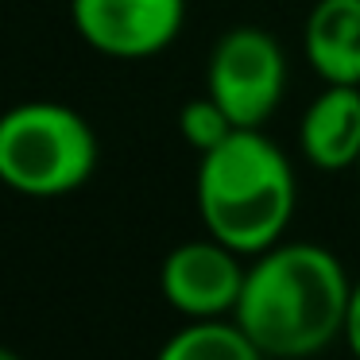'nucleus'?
<instances>
[{
	"instance_id": "obj_7",
	"label": "nucleus",
	"mask_w": 360,
	"mask_h": 360,
	"mask_svg": "<svg viewBox=\"0 0 360 360\" xmlns=\"http://www.w3.org/2000/svg\"><path fill=\"white\" fill-rule=\"evenodd\" d=\"M306 163L318 171H349L360 163V86H329L310 101L298 124Z\"/></svg>"
},
{
	"instance_id": "obj_3",
	"label": "nucleus",
	"mask_w": 360,
	"mask_h": 360,
	"mask_svg": "<svg viewBox=\"0 0 360 360\" xmlns=\"http://www.w3.org/2000/svg\"><path fill=\"white\" fill-rule=\"evenodd\" d=\"M97 136L63 101H24L0 117V182L24 198H63L97 167Z\"/></svg>"
},
{
	"instance_id": "obj_12",
	"label": "nucleus",
	"mask_w": 360,
	"mask_h": 360,
	"mask_svg": "<svg viewBox=\"0 0 360 360\" xmlns=\"http://www.w3.org/2000/svg\"><path fill=\"white\" fill-rule=\"evenodd\" d=\"M0 360H20V356H16L12 349H4V345H0Z\"/></svg>"
},
{
	"instance_id": "obj_4",
	"label": "nucleus",
	"mask_w": 360,
	"mask_h": 360,
	"mask_svg": "<svg viewBox=\"0 0 360 360\" xmlns=\"http://www.w3.org/2000/svg\"><path fill=\"white\" fill-rule=\"evenodd\" d=\"M205 94L236 128H264L287 94V58L279 39L259 27L225 32L210 55Z\"/></svg>"
},
{
	"instance_id": "obj_10",
	"label": "nucleus",
	"mask_w": 360,
	"mask_h": 360,
	"mask_svg": "<svg viewBox=\"0 0 360 360\" xmlns=\"http://www.w3.org/2000/svg\"><path fill=\"white\" fill-rule=\"evenodd\" d=\"M233 128H236V124L229 120V112L221 109V105L213 101L210 94L186 101V105H182V112H179V132H182V140H186L190 148L198 151V155L213 151L229 132H233Z\"/></svg>"
},
{
	"instance_id": "obj_13",
	"label": "nucleus",
	"mask_w": 360,
	"mask_h": 360,
	"mask_svg": "<svg viewBox=\"0 0 360 360\" xmlns=\"http://www.w3.org/2000/svg\"><path fill=\"white\" fill-rule=\"evenodd\" d=\"M356 171H360V163H356Z\"/></svg>"
},
{
	"instance_id": "obj_2",
	"label": "nucleus",
	"mask_w": 360,
	"mask_h": 360,
	"mask_svg": "<svg viewBox=\"0 0 360 360\" xmlns=\"http://www.w3.org/2000/svg\"><path fill=\"white\" fill-rule=\"evenodd\" d=\"M198 213L210 236L233 252H267L295 217V174L287 155L259 128H233L198 163Z\"/></svg>"
},
{
	"instance_id": "obj_6",
	"label": "nucleus",
	"mask_w": 360,
	"mask_h": 360,
	"mask_svg": "<svg viewBox=\"0 0 360 360\" xmlns=\"http://www.w3.org/2000/svg\"><path fill=\"white\" fill-rule=\"evenodd\" d=\"M240 252L221 244L217 236L210 240H186L167 252L159 267V290L163 298L186 318H225L236 310L244 290Z\"/></svg>"
},
{
	"instance_id": "obj_9",
	"label": "nucleus",
	"mask_w": 360,
	"mask_h": 360,
	"mask_svg": "<svg viewBox=\"0 0 360 360\" xmlns=\"http://www.w3.org/2000/svg\"><path fill=\"white\" fill-rule=\"evenodd\" d=\"M155 360H267L264 349L240 329V321L194 318L174 337H167Z\"/></svg>"
},
{
	"instance_id": "obj_11",
	"label": "nucleus",
	"mask_w": 360,
	"mask_h": 360,
	"mask_svg": "<svg viewBox=\"0 0 360 360\" xmlns=\"http://www.w3.org/2000/svg\"><path fill=\"white\" fill-rule=\"evenodd\" d=\"M345 341H349L352 356L360 360V279L352 283V298H349V318H345Z\"/></svg>"
},
{
	"instance_id": "obj_1",
	"label": "nucleus",
	"mask_w": 360,
	"mask_h": 360,
	"mask_svg": "<svg viewBox=\"0 0 360 360\" xmlns=\"http://www.w3.org/2000/svg\"><path fill=\"white\" fill-rule=\"evenodd\" d=\"M352 283L321 244H271L244 275L233 318L267 360H306L345 337Z\"/></svg>"
},
{
	"instance_id": "obj_5",
	"label": "nucleus",
	"mask_w": 360,
	"mask_h": 360,
	"mask_svg": "<svg viewBox=\"0 0 360 360\" xmlns=\"http://www.w3.org/2000/svg\"><path fill=\"white\" fill-rule=\"evenodd\" d=\"M70 20L109 58H151L182 32L186 0H70Z\"/></svg>"
},
{
	"instance_id": "obj_8",
	"label": "nucleus",
	"mask_w": 360,
	"mask_h": 360,
	"mask_svg": "<svg viewBox=\"0 0 360 360\" xmlns=\"http://www.w3.org/2000/svg\"><path fill=\"white\" fill-rule=\"evenodd\" d=\"M302 47L326 86H360V0H318L306 16Z\"/></svg>"
}]
</instances>
